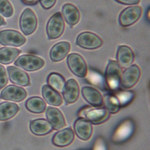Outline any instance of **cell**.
<instances>
[{"instance_id": "6da1fadb", "label": "cell", "mask_w": 150, "mask_h": 150, "mask_svg": "<svg viewBox=\"0 0 150 150\" xmlns=\"http://www.w3.org/2000/svg\"><path fill=\"white\" fill-rule=\"evenodd\" d=\"M64 22L60 12L53 14L49 19L46 25V33L49 39L59 38L64 30Z\"/></svg>"}, {"instance_id": "7a4b0ae2", "label": "cell", "mask_w": 150, "mask_h": 150, "mask_svg": "<svg viewBox=\"0 0 150 150\" xmlns=\"http://www.w3.org/2000/svg\"><path fill=\"white\" fill-rule=\"evenodd\" d=\"M14 64L26 71H33L42 68L45 64V62L38 56L32 54H23L19 56Z\"/></svg>"}, {"instance_id": "3957f363", "label": "cell", "mask_w": 150, "mask_h": 150, "mask_svg": "<svg viewBox=\"0 0 150 150\" xmlns=\"http://www.w3.org/2000/svg\"><path fill=\"white\" fill-rule=\"evenodd\" d=\"M67 63L70 71L76 76L83 78L87 75V64L80 54L75 53L69 54Z\"/></svg>"}, {"instance_id": "277c9868", "label": "cell", "mask_w": 150, "mask_h": 150, "mask_svg": "<svg viewBox=\"0 0 150 150\" xmlns=\"http://www.w3.org/2000/svg\"><path fill=\"white\" fill-rule=\"evenodd\" d=\"M76 43L81 48L92 50L101 47L103 41L98 35L93 32H83L77 37Z\"/></svg>"}, {"instance_id": "5b68a950", "label": "cell", "mask_w": 150, "mask_h": 150, "mask_svg": "<svg viewBox=\"0 0 150 150\" xmlns=\"http://www.w3.org/2000/svg\"><path fill=\"white\" fill-rule=\"evenodd\" d=\"M37 25V18L33 11L30 8H26L21 14L19 20L22 32L26 36L31 35L36 30Z\"/></svg>"}, {"instance_id": "8992f818", "label": "cell", "mask_w": 150, "mask_h": 150, "mask_svg": "<svg viewBox=\"0 0 150 150\" xmlns=\"http://www.w3.org/2000/svg\"><path fill=\"white\" fill-rule=\"evenodd\" d=\"M121 67L114 60H110L105 70V79L107 84L111 89H117L121 82Z\"/></svg>"}, {"instance_id": "52a82bcc", "label": "cell", "mask_w": 150, "mask_h": 150, "mask_svg": "<svg viewBox=\"0 0 150 150\" xmlns=\"http://www.w3.org/2000/svg\"><path fill=\"white\" fill-rule=\"evenodd\" d=\"M142 8L139 6H131L125 8L119 16V23L121 26L127 27L133 25L141 17Z\"/></svg>"}, {"instance_id": "ba28073f", "label": "cell", "mask_w": 150, "mask_h": 150, "mask_svg": "<svg viewBox=\"0 0 150 150\" xmlns=\"http://www.w3.org/2000/svg\"><path fill=\"white\" fill-rule=\"evenodd\" d=\"M26 42V38L18 31L4 30L0 31V44L5 46H20Z\"/></svg>"}, {"instance_id": "9c48e42d", "label": "cell", "mask_w": 150, "mask_h": 150, "mask_svg": "<svg viewBox=\"0 0 150 150\" xmlns=\"http://www.w3.org/2000/svg\"><path fill=\"white\" fill-rule=\"evenodd\" d=\"M141 70L137 64H132L127 67L122 73L120 84L124 88L132 87L138 81Z\"/></svg>"}, {"instance_id": "30bf717a", "label": "cell", "mask_w": 150, "mask_h": 150, "mask_svg": "<svg viewBox=\"0 0 150 150\" xmlns=\"http://www.w3.org/2000/svg\"><path fill=\"white\" fill-rule=\"evenodd\" d=\"M83 115L89 122L94 124H100L107 121L110 112L103 108H88L84 110Z\"/></svg>"}, {"instance_id": "8fae6325", "label": "cell", "mask_w": 150, "mask_h": 150, "mask_svg": "<svg viewBox=\"0 0 150 150\" xmlns=\"http://www.w3.org/2000/svg\"><path fill=\"white\" fill-rule=\"evenodd\" d=\"M26 96L27 93L24 88L15 85H9L2 90L0 98L19 102L23 100Z\"/></svg>"}, {"instance_id": "7c38bea8", "label": "cell", "mask_w": 150, "mask_h": 150, "mask_svg": "<svg viewBox=\"0 0 150 150\" xmlns=\"http://www.w3.org/2000/svg\"><path fill=\"white\" fill-rule=\"evenodd\" d=\"M62 94L66 103H74L79 96V87L76 80L74 79L68 80L65 83Z\"/></svg>"}, {"instance_id": "4fadbf2b", "label": "cell", "mask_w": 150, "mask_h": 150, "mask_svg": "<svg viewBox=\"0 0 150 150\" xmlns=\"http://www.w3.org/2000/svg\"><path fill=\"white\" fill-rule=\"evenodd\" d=\"M135 55L132 50L128 46L121 45L117 52V60L121 68H127L134 60Z\"/></svg>"}, {"instance_id": "5bb4252c", "label": "cell", "mask_w": 150, "mask_h": 150, "mask_svg": "<svg viewBox=\"0 0 150 150\" xmlns=\"http://www.w3.org/2000/svg\"><path fill=\"white\" fill-rule=\"evenodd\" d=\"M74 129L76 135L83 141L89 139L93 132L91 122L83 118H79L75 121Z\"/></svg>"}, {"instance_id": "9a60e30c", "label": "cell", "mask_w": 150, "mask_h": 150, "mask_svg": "<svg viewBox=\"0 0 150 150\" xmlns=\"http://www.w3.org/2000/svg\"><path fill=\"white\" fill-rule=\"evenodd\" d=\"M46 116L47 120L54 129H59L66 125L64 118L61 111L57 108L47 107Z\"/></svg>"}, {"instance_id": "2e32d148", "label": "cell", "mask_w": 150, "mask_h": 150, "mask_svg": "<svg viewBox=\"0 0 150 150\" xmlns=\"http://www.w3.org/2000/svg\"><path fill=\"white\" fill-rule=\"evenodd\" d=\"M7 71L12 83L22 86H28L30 84V79L26 72L14 66H8Z\"/></svg>"}, {"instance_id": "e0dca14e", "label": "cell", "mask_w": 150, "mask_h": 150, "mask_svg": "<svg viewBox=\"0 0 150 150\" xmlns=\"http://www.w3.org/2000/svg\"><path fill=\"white\" fill-rule=\"evenodd\" d=\"M74 138V132L71 128H67L54 134L52 138V143L55 146L64 147L70 145Z\"/></svg>"}, {"instance_id": "ac0fdd59", "label": "cell", "mask_w": 150, "mask_h": 150, "mask_svg": "<svg viewBox=\"0 0 150 150\" xmlns=\"http://www.w3.org/2000/svg\"><path fill=\"white\" fill-rule=\"evenodd\" d=\"M71 45L68 42H60L55 44L50 52V58L53 62L63 60L70 50Z\"/></svg>"}, {"instance_id": "d6986e66", "label": "cell", "mask_w": 150, "mask_h": 150, "mask_svg": "<svg viewBox=\"0 0 150 150\" xmlns=\"http://www.w3.org/2000/svg\"><path fill=\"white\" fill-rule=\"evenodd\" d=\"M85 100L94 107H100L103 104V98L101 93L96 88L85 86L81 90Z\"/></svg>"}, {"instance_id": "ffe728a7", "label": "cell", "mask_w": 150, "mask_h": 150, "mask_svg": "<svg viewBox=\"0 0 150 150\" xmlns=\"http://www.w3.org/2000/svg\"><path fill=\"white\" fill-rule=\"evenodd\" d=\"M30 131L38 136H42L50 133L53 128L47 120L39 118L30 122L29 125Z\"/></svg>"}, {"instance_id": "44dd1931", "label": "cell", "mask_w": 150, "mask_h": 150, "mask_svg": "<svg viewBox=\"0 0 150 150\" xmlns=\"http://www.w3.org/2000/svg\"><path fill=\"white\" fill-rule=\"evenodd\" d=\"M62 15L66 22L71 26L76 25L80 18L77 8L71 4H66L62 7Z\"/></svg>"}, {"instance_id": "7402d4cb", "label": "cell", "mask_w": 150, "mask_h": 150, "mask_svg": "<svg viewBox=\"0 0 150 150\" xmlns=\"http://www.w3.org/2000/svg\"><path fill=\"white\" fill-rule=\"evenodd\" d=\"M42 94L43 98L50 105L60 106L63 103L62 98L58 91L48 84H45L42 87Z\"/></svg>"}, {"instance_id": "603a6c76", "label": "cell", "mask_w": 150, "mask_h": 150, "mask_svg": "<svg viewBox=\"0 0 150 150\" xmlns=\"http://www.w3.org/2000/svg\"><path fill=\"white\" fill-rule=\"evenodd\" d=\"M25 106L28 111L35 114L43 112L46 108L45 101L39 97H32L28 98L26 101Z\"/></svg>"}, {"instance_id": "cb8c5ba5", "label": "cell", "mask_w": 150, "mask_h": 150, "mask_svg": "<svg viewBox=\"0 0 150 150\" xmlns=\"http://www.w3.org/2000/svg\"><path fill=\"white\" fill-rule=\"evenodd\" d=\"M19 110L16 104L9 102H4L0 104V121L8 120L13 116Z\"/></svg>"}, {"instance_id": "d4e9b609", "label": "cell", "mask_w": 150, "mask_h": 150, "mask_svg": "<svg viewBox=\"0 0 150 150\" xmlns=\"http://www.w3.org/2000/svg\"><path fill=\"white\" fill-rule=\"evenodd\" d=\"M21 51L16 48L2 47L0 49V63L2 64H9L15 60Z\"/></svg>"}, {"instance_id": "484cf974", "label": "cell", "mask_w": 150, "mask_h": 150, "mask_svg": "<svg viewBox=\"0 0 150 150\" xmlns=\"http://www.w3.org/2000/svg\"><path fill=\"white\" fill-rule=\"evenodd\" d=\"M48 85L57 91H62L65 84L64 78L60 74L53 72L47 78Z\"/></svg>"}, {"instance_id": "4316f807", "label": "cell", "mask_w": 150, "mask_h": 150, "mask_svg": "<svg viewBox=\"0 0 150 150\" xmlns=\"http://www.w3.org/2000/svg\"><path fill=\"white\" fill-rule=\"evenodd\" d=\"M104 105L110 113L117 112L120 108L118 100L114 96H107L104 99Z\"/></svg>"}, {"instance_id": "83f0119b", "label": "cell", "mask_w": 150, "mask_h": 150, "mask_svg": "<svg viewBox=\"0 0 150 150\" xmlns=\"http://www.w3.org/2000/svg\"><path fill=\"white\" fill-rule=\"evenodd\" d=\"M13 13V7L8 0H0V13L5 17H11Z\"/></svg>"}, {"instance_id": "f1b7e54d", "label": "cell", "mask_w": 150, "mask_h": 150, "mask_svg": "<svg viewBox=\"0 0 150 150\" xmlns=\"http://www.w3.org/2000/svg\"><path fill=\"white\" fill-rule=\"evenodd\" d=\"M8 83V77L4 67L0 64V89L2 88Z\"/></svg>"}, {"instance_id": "f546056e", "label": "cell", "mask_w": 150, "mask_h": 150, "mask_svg": "<svg viewBox=\"0 0 150 150\" xmlns=\"http://www.w3.org/2000/svg\"><path fill=\"white\" fill-rule=\"evenodd\" d=\"M41 6L45 9H49L53 7L56 0H39Z\"/></svg>"}, {"instance_id": "4dcf8cb0", "label": "cell", "mask_w": 150, "mask_h": 150, "mask_svg": "<svg viewBox=\"0 0 150 150\" xmlns=\"http://www.w3.org/2000/svg\"><path fill=\"white\" fill-rule=\"evenodd\" d=\"M115 1L124 4V5H137L139 2L140 0H115Z\"/></svg>"}, {"instance_id": "1f68e13d", "label": "cell", "mask_w": 150, "mask_h": 150, "mask_svg": "<svg viewBox=\"0 0 150 150\" xmlns=\"http://www.w3.org/2000/svg\"><path fill=\"white\" fill-rule=\"evenodd\" d=\"M38 0H22V2L28 5H33L37 4Z\"/></svg>"}, {"instance_id": "d6a6232c", "label": "cell", "mask_w": 150, "mask_h": 150, "mask_svg": "<svg viewBox=\"0 0 150 150\" xmlns=\"http://www.w3.org/2000/svg\"><path fill=\"white\" fill-rule=\"evenodd\" d=\"M5 25V21L4 20V19L2 18V16H1L0 15V26Z\"/></svg>"}]
</instances>
